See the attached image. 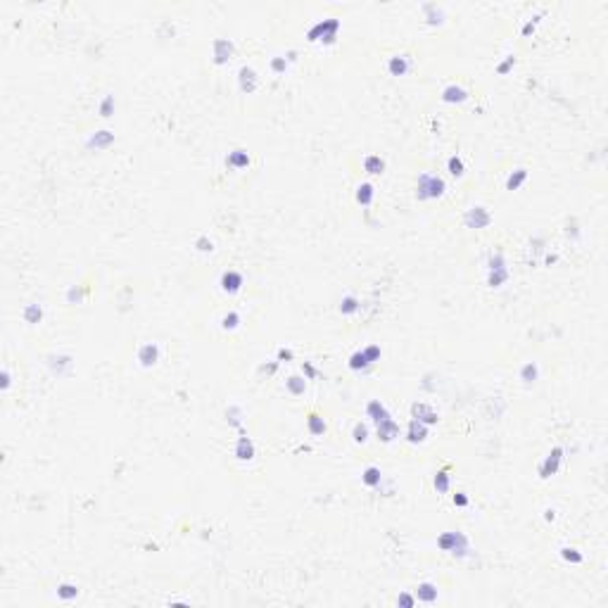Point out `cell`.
I'll use <instances>...</instances> for the list:
<instances>
[{"label": "cell", "instance_id": "f546056e", "mask_svg": "<svg viewBox=\"0 0 608 608\" xmlns=\"http://www.w3.org/2000/svg\"><path fill=\"white\" fill-rule=\"evenodd\" d=\"M112 141H114V136H112L109 131H100L97 136H93V138H91V143H88V145H95V147H100V145H107V143H112Z\"/></svg>", "mask_w": 608, "mask_h": 608}, {"label": "cell", "instance_id": "7a4b0ae2", "mask_svg": "<svg viewBox=\"0 0 608 608\" xmlns=\"http://www.w3.org/2000/svg\"><path fill=\"white\" fill-rule=\"evenodd\" d=\"M444 193V181L437 178L433 173H423L418 178V197L421 200H430V197H439Z\"/></svg>", "mask_w": 608, "mask_h": 608}, {"label": "cell", "instance_id": "d590c367", "mask_svg": "<svg viewBox=\"0 0 608 608\" xmlns=\"http://www.w3.org/2000/svg\"><path fill=\"white\" fill-rule=\"evenodd\" d=\"M238 323H240V316H238L235 312H233V314H226V316H223V328H226V330H228V328H231V330H233V328H238Z\"/></svg>", "mask_w": 608, "mask_h": 608}, {"label": "cell", "instance_id": "f1b7e54d", "mask_svg": "<svg viewBox=\"0 0 608 608\" xmlns=\"http://www.w3.org/2000/svg\"><path fill=\"white\" fill-rule=\"evenodd\" d=\"M435 489L437 492H447L449 489V473L447 470H439L435 475Z\"/></svg>", "mask_w": 608, "mask_h": 608}, {"label": "cell", "instance_id": "f35d334b", "mask_svg": "<svg viewBox=\"0 0 608 608\" xmlns=\"http://www.w3.org/2000/svg\"><path fill=\"white\" fill-rule=\"evenodd\" d=\"M100 112H102V117H109V112H112V95H107V97H105V102H102Z\"/></svg>", "mask_w": 608, "mask_h": 608}, {"label": "cell", "instance_id": "484cf974", "mask_svg": "<svg viewBox=\"0 0 608 608\" xmlns=\"http://www.w3.org/2000/svg\"><path fill=\"white\" fill-rule=\"evenodd\" d=\"M525 178H528V171H525V169H518L515 173H511V176H509V181H506V188H509V190H515V188H520V183H523Z\"/></svg>", "mask_w": 608, "mask_h": 608}, {"label": "cell", "instance_id": "7402d4cb", "mask_svg": "<svg viewBox=\"0 0 608 608\" xmlns=\"http://www.w3.org/2000/svg\"><path fill=\"white\" fill-rule=\"evenodd\" d=\"M368 366H371V361L366 359L364 352H357V354H352V359H349V368H352V371H364V368H368Z\"/></svg>", "mask_w": 608, "mask_h": 608}, {"label": "cell", "instance_id": "7c38bea8", "mask_svg": "<svg viewBox=\"0 0 608 608\" xmlns=\"http://www.w3.org/2000/svg\"><path fill=\"white\" fill-rule=\"evenodd\" d=\"M416 599L423 601V604H433V601H437V587H435V584H430V582H423V584H418V589H416Z\"/></svg>", "mask_w": 608, "mask_h": 608}, {"label": "cell", "instance_id": "ba28073f", "mask_svg": "<svg viewBox=\"0 0 608 608\" xmlns=\"http://www.w3.org/2000/svg\"><path fill=\"white\" fill-rule=\"evenodd\" d=\"M397 435H399V425L392 421V416L390 418H385L383 423H378V437H380L383 442H392Z\"/></svg>", "mask_w": 608, "mask_h": 608}, {"label": "cell", "instance_id": "5b68a950", "mask_svg": "<svg viewBox=\"0 0 608 608\" xmlns=\"http://www.w3.org/2000/svg\"><path fill=\"white\" fill-rule=\"evenodd\" d=\"M561 454H563V449H561V447H556L554 452L546 456V461L542 463V468H539L542 478H549V475H554V473L559 470V463H561V459H563Z\"/></svg>", "mask_w": 608, "mask_h": 608}, {"label": "cell", "instance_id": "f6af8a7d", "mask_svg": "<svg viewBox=\"0 0 608 608\" xmlns=\"http://www.w3.org/2000/svg\"><path fill=\"white\" fill-rule=\"evenodd\" d=\"M7 385H10V375H7V371H5V373H2V390H5Z\"/></svg>", "mask_w": 608, "mask_h": 608}, {"label": "cell", "instance_id": "ffe728a7", "mask_svg": "<svg viewBox=\"0 0 608 608\" xmlns=\"http://www.w3.org/2000/svg\"><path fill=\"white\" fill-rule=\"evenodd\" d=\"M228 164L235 167V169H243V167H247V164H250V155H247L245 150H235L233 155L228 157Z\"/></svg>", "mask_w": 608, "mask_h": 608}, {"label": "cell", "instance_id": "7bdbcfd3", "mask_svg": "<svg viewBox=\"0 0 608 608\" xmlns=\"http://www.w3.org/2000/svg\"><path fill=\"white\" fill-rule=\"evenodd\" d=\"M273 69H276V72H283V69H285V60H273Z\"/></svg>", "mask_w": 608, "mask_h": 608}, {"label": "cell", "instance_id": "ee69618b", "mask_svg": "<svg viewBox=\"0 0 608 608\" xmlns=\"http://www.w3.org/2000/svg\"><path fill=\"white\" fill-rule=\"evenodd\" d=\"M304 371H307V375H309V378H314V375H316L314 366H309V364H304Z\"/></svg>", "mask_w": 608, "mask_h": 608}, {"label": "cell", "instance_id": "d6986e66", "mask_svg": "<svg viewBox=\"0 0 608 608\" xmlns=\"http://www.w3.org/2000/svg\"><path fill=\"white\" fill-rule=\"evenodd\" d=\"M364 169H366L368 173H383V169H385V162H383L380 157L371 155V157H366V159H364Z\"/></svg>", "mask_w": 608, "mask_h": 608}, {"label": "cell", "instance_id": "cb8c5ba5", "mask_svg": "<svg viewBox=\"0 0 608 608\" xmlns=\"http://www.w3.org/2000/svg\"><path fill=\"white\" fill-rule=\"evenodd\" d=\"M357 200L361 204H371V200H373V186L371 183H361L357 193Z\"/></svg>", "mask_w": 608, "mask_h": 608}, {"label": "cell", "instance_id": "4dcf8cb0", "mask_svg": "<svg viewBox=\"0 0 608 608\" xmlns=\"http://www.w3.org/2000/svg\"><path fill=\"white\" fill-rule=\"evenodd\" d=\"M359 309V302H357V297H344L342 299V304H340V312L342 314H354Z\"/></svg>", "mask_w": 608, "mask_h": 608}, {"label": "cell", "instance_id": "ab89813d", "mask_svg": "<svg viewBox=\"0 0 608 608\" xmlns=\"http://www.w3.org/2000/svg\"><path fill=\"white\" fill-rule=\"evenodd\" d=\"M454 504H456V506H466V504H468V497L463 494V492H459V494H454Z\"/></svg>", "mask_w": 608, "mask_h": 608}, {"label": "cell", "instance_id": "8d00e7d4", "mask_svg": "<svg viewBox=\"0 0 608 608\" xmlns=\"http://www.w3.org/2000/svg\"><path fill=\"white\" fill-rule=\"evenodd\" d=\"M561 554H563V559H565V561H570V563H582V556L577 554L575 549H563Z\"/></svg>", "mask_w": 608, "mask_h": 608}, {"label": "cell", "instance_id": "b9f144b4", "mask_svg": "<svg viewBox=\"0 0 608 608\" xmlns=\"http://www.w3.org/2000/svg\"><path fill=\"white\" fill-rule=\"evenodd\" d=\"M197 247H200L202 252L212 250V240H207V238H200V240H197Z\"/></svg>", "mask_w": 608, "mask_h": 608}, {"label": "cell", "instance_id": "ac0fdd59", "mask_svg": "<svg viewBox=\"0 0 608 608\" xmlns=\"http://www.w3.org/2000/svg\"><path fill=\"white\" fill-rule=\"evenodd\" d=\"M361 480H364V485H368V487H378V485H380V480H383V475H380V468H375V466L366 468V470H364V475H361Z\"/></svg>", "mask_w": 608, "mask_h": 608}, {"label": "cell", "instance_id": "60d3db41", "mask_svg": "<svg viewBox=\"0 0 608 608\" xmlns=\"http://www.w3.org/2000/svg\"><path fill=\"white\" fill-rule=\"evenodd\" d=\"M511 64H515V60H513V57H509V60H506V62H504V64H499V69H497V72H499V74H506V72L511 69Z\"/></svg>", "mask_w": 608, "mask_h": 608}, {"label": "cell", "instance_id": "83f0119b", "mask_svg": "<svg viewBox=\"0 0 608 608\" xmlns=\"http://www.w3.org/2000/svg\"><path fill=\"white\" fill-rule=\"evenodd\" d=\"M41 316H43V309H41L38 304H29V307H26V312H24V318H26L29 323H38V321H41Z\"/></svg>", "mask_w": 608, "mask_h": 608}, {"label": "cell", "instance_id": "4316f807", "mask_svg": "<svg viewBox=\"0 0 608 608\" xmlns=\"http://www.w3.org/2000/svg\"><path fill=\"white\" fill-rule=\"evenodd\" d=\"M288 390L292 392V394H304V390H307V383H304V378H299V375H292V378L288 380Z\"/></svg>", "mask_w": 608, "mask_h": 608}, {"label": "cell", "instance_id": "5bb4252c", "mask_svg": "<svg viewBox=\"0 0 608 608\" xmlns=\"http://www.w3.org/2000/svg\"><path fill=\"white\" fill-rule=\"evenodd\" d=\"M157 357H159L157 344H143V347H141V354H138V359H141L143 366H152V364H157Z\"/></svg>", "mask_w": 608, "mask_h": 608}, {"label": "cell", "instance_id": "30bf717a", "mask_svg": "<svg viewBox=\"0 0 608 608\" xmlns=\"http://www.w3.org/2000/svg\"><path fill=\"white\" fill-rule=\"evenodd\" d=\"M240 285H243V276H240L238 271H226V273L221 276V288H223L226 292H238Z\"/></svg>", "mask_w": 608, "mask_h": 608}, {"label": "cell", "instance_id": "d6a6232c", "mask_svg": "<svg viewBox=\"0 0 608 608\" xmlns=\"http://www.w3.org/2000/svg\"><path fill=\"white\" fill-rule=\"evenodd\" d=\"M449 173H452V176H461V173H463V162H461L459 157H452V159H449Z\"/></svg>", "mask_w": 608, "mask_h": 608}, {"label": "cell", "instance_id": "3957f363", "mask_svg": "<svg viewBox=\"0 0 608 608\" xmlns=\"http://www.w3.org/2000/svg\"><path fill=\"white\" fill-rule=\"evenodd\" d=\"M340 29V22L338 19H330V22H321V24H316L312 31H309V41H316L318 38V33L326 38V43H333L335 41V31ZM321 38V41H323Z\"/></svg>", "mask_w": 608, "mask_h": 608}, {"label": "cell", "instance_id": "4fadbf2b", "mask_svg": "<svg viewBox=\"0 0 608 608\" xmlns=\"http://www.w3.org/2000/svg\"><path fill=\"white\" fill-rule=\"evenodd\" d=\"M425 435H428V425L413 418L411 425H409V435H406V437H409V442H423Z\"/></svg>", "mask_w": 608, "mask_h": 608}, {"label": "cell", "instance_id": "8fae6325", "mask_svg": "<svg viewBox=\"0 0 608 608\" xmlns=\"http://www.w3.org/2000/svg\"><path fill=\"white\" fill-rule=\"evenodd\" d=\"M235 456H238L240 461H250V459H254V444H252L250 437H240V439H238Z\"/></svg>", "mask_w": 608, "mask_h": 608}, {"label": "cell", "instance_id": "8992f818", "mask_svg": "<svg viewBox=\"0 0 608 608\" xmlns=\"http://www.w3.org/2000/svg\"><path fill=\"white\" fill-rule=\"evenodd\" d=\"M366 413H368V418H371L375 425H378V423H383L385 418H390V411L385 409L383 402H378V399L368 402V406H366Z\"/></svg>", "mask_w": 608, "mask_h": 608}, {"label": "cell", "instance_id": "6da1fadb", "mask_svg": "<svg viewBox=\"0 0 608 608\" xmlns=\"http://www.w3.org/2000/svg\"><path fill=\"white\" fill-rule=\"evenodd\" d=\"M437 544H439V549H444V551H452L454 556H466L468 551H470L466 535H461V532H444L437 539Z\"/></svg>", "mask_w": 608, "mask_h": 608}, {"label": "cell", "instance_id": "d4e9b609", "mask_svg": "<svg viewBox=\"0 0 608 608\" xmlns=\"http://www.w3.org/2000/svg\"><path fill=\"white\" fill-rule=\"evenodd\" d=\"M57 596H60L62 601H72V599H76V596H78V587H76V584H60Z\"/></svg>", "mask_w": 608, "mask_h": 608}, {"label": "cell", "instance_id": "277c9868", "mask_svg": "<svg viewBox=\"0 0 608 608\" xmlns=\"http://www.w3.org/2000/svg\"><path fill=\"white\" fill-rule=\"evenodd\" d=\"M489 221H492V217H489V212H487L485 207H473V209H468V214H466L468 228H485Z\"/></svg>", "mask_w": 608, "mask_h": 608}, {"label": "cell", "instance_id": "9a60e30c", "mask_svg": "<svg viewBox=\"0 0 608 608\" xmlns=\"http://www.w3.org/2000/svg\"><path fill=\"white\" fill-rule=\"evenodd\" d=\"M240 88L245 93H252L257 88V78H254V72H252L250 67H243L240 69Z\"/></svg>", "mask_w": 608, "mask_h": 608}, {"label": "cell", "instance_id": "74e56055", "mask_svg": "<svg viewBox=\"0 0 608 608\" xmlns=\"http://www.w3.org/2000/svg\"><path fill=\"white\" fill-rule=\"evenodd\" d=\"M397 604H399V606L411 608V606H413V604H416V599H413L411 594H399V599H397Z\"/></svg>", "mask_w": 608, "mask_h": 608}, {"label": "cell", "instance_id": "bcb514c9", "mask_svg": "<svg viewBox=\"0 0 608 608\" xmlns=\"http://www.w3.org/2000/svg\"><path fill=\"white\" fill-rule=\"evenodd\" d=\"M278 357H281V359H290V357H292V352H281Z\"/></svg>", "mask_w": 608, "mask_h": 608}, {"label": "cell", "instance_id": "44dd1931", "mask_svg": "<svg viewBox=\"0 0 608 608\" xmlns=\"http://www.w3.org/2000/svg\"><path fill=\"white\" fill-rule=\"evenodd\" d=\"M509 278V271H506V266H499V268H489V285L492 288H499L501 283Z\"/></svg>", "mask_w": 608, "mask_h": 608}, {"label": "cell", "instance_id": "2e32d148", "mask_svg": "<svg viewBox=\"0 0 608 608\" xmlns=\"http://www.w3.org/2000/svg\"><path fill=\"white\" fill-rule=\"evenodd\" d=\"M468 97V93L463 88H459V86H449V88H444V93H442V100L444 102H463Z\"/></svg>", "mask_w": 608, "mask_h": 608}, {"label": "cell", "instance_id": "e0dca14e", "mask_svg": "<svg viewBox=\"0 0 608 608\" xmlns=\"http://www.w3.org/2000/svg\"><path fill=\"white\" fill-rule=\"evenodd\" d=\"M388 67H390V74H392V76H404L406 69H409V60L397 55V57H392V60H390V64H388Z\"/></svg>", "mask_w": 608, "mask_h": 608}, {"label": "cell", "instance_id": "1f68e13d", "mask_svg": "<svg viewBox=\"0 0 608 608\" xmlns=\"http://www.w3.org/2000/svg\"><path fill=\"white\" fill-rule=\"evenodd\" d=\"M520 375H523L525 383H535V380H537V366H535V364H525Z\"/></svg>", "mask_w": 608, "mask_h": 608}, {"label": "cell", "instance_id": "9c48e42d", "mask_svg": "<svg viewBox=\"0 0 608 608\" xmlns=\"http://www.w3.org/2000/svg\"><path fill=\"white\" fill-rule=\"evenodd\" d=\"M231 52H233V43H231V41H223V38L214 41V57H217V64L228 62V60H231Z\"/></svg>", "mask_w": 608, "mask_h": 608}, {"label": "cell", "instance_id": "836d02e7", "mask_svg": "<svg viewBox=\"0 0 608 608\" xmlns=\"http://www.w3.org/2000/svg\"><path fill=\"white\" fill-rule=\"evenodd\" d=\"M354 439H357V442H366V439H368V428H366L364 423H357V425H354Z\"/></svg>", "mask_w": 608, "mask_h": 608}, {"label": "cell", "instance_id": "603a6c76", "mask_svg": "<svg viewBox=\"0 0 608 608\" xmlns=\"http://www.w3.org/2000/svg\"><path fill=\"white\" fill-rule=\"evenodd\" d=\"M307 423H309V433H312V435H323V433H326V421H323L321 416L312 413Z\"/></svg>", "mask_w": 608, "mask_h": 608}, {"label": "cell", "instance_id": "e575fe53", "mask_svg": "<svg viewBox=\"0 0 608 608\" xmlns=\"http://www.w3.org/2000/svg\"><path fill=\"white\" fill-rule=\"evenodd\" d=\"M361 352L366 354V359H368L371 364L380 359V347H378V344H371V347H366V349H361Z\"/></svg>", "mask_w": 608, "mask_h": 608}, {"label": "cell", "instance_id": "52a82bcc", "mask_svg": "<svg viewBox=\"0 0 608 608\" xmlns=\"http://www.w3.org/2000/svg\"><path fill=\"white\" fill-rule=\"evenodd\" d=\"M411 411H413V418H416V421H421V423H425V425H435V423H437V413L430 409V406L413 404V406H411Z\"/></svg>", "mask_w": 608, "mask_h": 608}]
</instances>
